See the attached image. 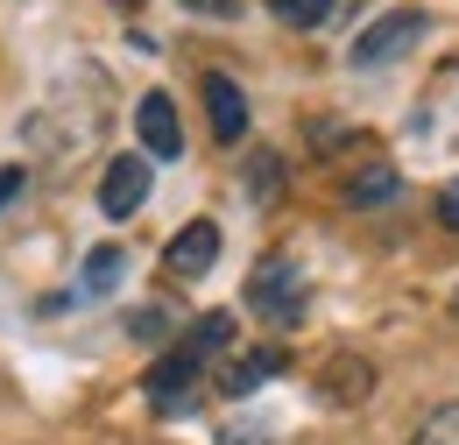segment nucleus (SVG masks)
I'll use <instances>...</instances> for the list:
<instances>
[{
    "mask_svg": "<svg viewBox=\"0 0 459 445\" xmlns=\"http://www.w3.org/2000/svg\"><path fill=\"white\" fill-rule=\"evenodd\" d=\"M247 304H255V318H269V326H297V318H304V276L290 269L283 255H269V262L247 276Z\"/></svg>",
    "mask_w": 459,
    "mask_h": 445,
    "instance_id": "obj_1",
    "label": "nucleus"
},
{
    "mask_svg": "<svg viewBox=\"0 0 459 445\" xmlns=\"http://www.w3.org/2000/svg\"><path fill=\"white\" fill-rule=\"evenodd\" d=\"M417 43H424V14H417V7H396V14H382V22H368V29L353 36V71L396 64V57L417 50Z\"/></svg>",
    "mask_w": 459,
    "mask_h": 445,
    "instance_id": "obj_2",
    "label": "nucleus"
},
{
    "mask_svg": "<svg viewBox=\"0 0 459 445\" xmlns=\"http://www.w3.org/2000/svg\"><path fill=\"white\" fill-rule=\"evenodd\" d=\"M212 262H220V226H212V220H191L170 248H163V269H170L177 283H198Z\"/></svg>",
    "mask_w": 459,
    "mask_h": 445,
    "instance_id": "obj_3",
    "label": "nucleus"
},
{
    "mask_svg": "<svg viewBox=\"0 0 459 445\" xmlns=\"http://www.w3.org/2000/svg\"><path fill=\"white\" fill-rule=\"evenodd\" d=\"M142 198H149V163L142 156H114L107 177H100V213L127 220V213H142Z\"/></svg>",
    "mask_w": 459,
    "mask_h": 445,
    "instance_id": "obj_4",
    "label": "nucleus"
},
{
    "mask_svg": "<svg viewBox=\"0 0 459 445\" xmlns=\"http://www.w3.org/2000/svg\"><path fill=\"white\" fill-rule=\"evenodd\" d=\"M134 135H142V149H149L156 163H170L177 149H184V127H177V100L170 92H149V100L134 107Z\"/></svg>",
    "mask_w": 459,
    "mask_h": 445,
    "instance_id": "obj_5",
    "label": "nucleus"
},
{
    "mask_svg": "<svg viewBox=\"0 0 459 445\" xmlns=\"http://www.w3.org/2000/svg\"><path fill=\"white\" fill-rule=\"evenodd\" d=\"M198 368H205V353H198L191 339H184L177 353H163V361L149 368V396H156V410H177L184 396L198 389Z\"/></svg>",
    "mask_w": 459,
    "mask_h": 445,
    "instance_id": "obj_6",
    "label": "nucleus"
},
{
    "mask_svg": "<svg viewBox=\"0 0 459 445\" xmlns=\"http://www.w3.org/2000/svg\"><path fill=\"white\" fill-rule=\"evenodd\" d=\"M198 100L212 113V135H220V142H240V135H247V92L233 85L227 71H205V78H198Z\"/></svg>",
    "mask_w": 459,
    "mask_h": 445,
    "instance_id": "obj_7",
    "label": "nucleus"
},
{
    "mask_svg": "<svg viewBox=\"0 0 459 445\" xmlns=\"http://www.w3.org/2000/svg\"><path fill=\"white\" fill-rule=\"evenodd\" d=\"M276 368H283V353H276V346H262V353H240V361L227 368V382H220V389H227V396H247V389H262Z\"/></svg>",
    "mask_w": 459,
    "mask_h": 445,
    "instance_id": "obj_8",
    "label": "nucleus"
},
{
    "mask_svg": "<svg viewBox=\"0 0 459 445\" xmlns=\"http://www.w3.org/2000/svg\"><path fill=\"white\" fill-rule=\"evenodd\" d=\"M389 198H396V170L389 163H368L346 177V205H389Z\"/></svg>",
    "mask_w": 459,
    "mask_h": 445,
    "instance_id": "obj_9",
    "label": "nucleus"
},
{
    "mask_svg": "<svg viewBox=\"0 0 459 445\" xmlns=\"http://www.w3.org/2000/svg\"><path fill=\"white\" fill-rule=\"evenodd\" d=\"M325 389H333V403H360V396H375V368L368 361H333Z\"/></svg>",
    "mask_w": 459,
    "mask_h": 445,
    "instance_id": "obj_10",
    "label": "nucleus"
},
{
    "mask_svg": "<svg viewBox=\"0 0 459 445\" xmlns=\"http://www.w3.org/2000/svg\"><path fill=\"white\" fill-rule=\"evenodd\" d=\"M410 445H459V403H438V410L410 432Z\"/></svg>",
    "mask_w": 459,
    "mask_h": 445,
    "instance_id": "obj_11",
    "label": "nucleus"
},
{
    "mask_svg": "<svg viewBox=\"0 0 459 445\" xmlns=\"http://www.w3.org/2000/svg\"><path fill=\"white\" fill-rule=\"evenodd\" d=\"M120 283V248H92L85 255V297H107Z\"/></svg>",
    "mask_w": 459,
    "mask_h": 445,
    "instance_id": "obj_12",
    "label": "nucleus"
},
{
    "mask_svg": "<svg viewBox=\"0 0 459 445\" xmlns=\"http://www.w3.org/2000/svg\"><path fill=\"white\" fill-rule=\"evenodd\" d=\"M191 346H198V353H205V361H212V353H227V339H233V318L227 311H205V318H198V326H191Z\"/></svg>",
    "mask_w": 459,
    "mask_h": 445,
    "instance_id": "obj_13",
    "label": "nucleus"
},
{
    "mask_svg": "<svg viewBox=\"0 0 459 445\" xmlns=\"http://www.w3.org/2000/svg\"><path fill=\"white\" fill-rule=\"evenodd\" d=\"M333 7L340 0H269V14H283L290 29H318V22H333Z\"/></svg>",
    "mask_w": 459,
    "mask_h": 445,
    "instance_id": "obj_14",
    "label": "nucleus"
},
{
    "mask_svg": "<svg viewBox=\"0 0 459 445\" xmlns=\"http://www.w3.org/2000/svg\"><path fill=\"white\" fill-rule=\"evenodd\" d=\"M276 184H283V170H276V156L262 149V156L247 163V191H255V198H276Z\"/></svg>",
    "mask_w": 459,
    "mask_h": 445,
    "instance_id": "obj_15",
    "label": "nucleus"
},
{
    "mask_svg": "<svg viewBox=\"0 0 459 445\" xmlns=\"http://www.w3.org/2000/svg\"><path fill=\"white\" fill-rule=\"evenodd\" d=\"M22 191H29V170H22V163H7V170H0V205H14Z\"/></svg>",
    "mask_w": 459,
    "mask_h": 445,
    "instance_id": "obj_16",
    "label": "nucleus"
},
{
    "mask_svg": "<svg viewBox=\"0 0 459 445\" xmlns=\"http://www.w3.org/2000/svg\"><path fill=\"white\" fill-rule=\"evenodd\" d=\"M127 333H134V339H149V346H156V339H163V311H134V318H127Z\"/></svg>",
    "mask_w": 459,
    "mask_h": 445,
    "instance_id": "obj_17",
    "label": "nucleus"
},
{
    "mask_svg": "<svg viewBox=\"0 0 459 445\" xmlns=\"http://www.w3.org/2000/svg\"><path fill=\"white\" fill-rule=\"evenodd\" d=\"M184 7H191V14H212V22H233V14H240V0H184Z\"/></svg>",
    "mask_w": 459,
    "mask_h": 445,
    "instance_id": "obj_18",
    "label": "nucleus"
},
{
    "mask_svg": "<svg viewBox=\"0 0 459 445\" xmlns=\"http://www.w3.org/2000/svg\"><path fill=\"white\" fill-rule=\"evenodd\" d=\"M438 220H446V226H453V233H459V177H453V184H446V191H438Z\"/></svg>",
    "mask_w": 459,
    "mask_h": 445,
    "instance_id": "obj_19",
    "label": "nucleus"
},
{
    "mask_svg": "<svg viewBox=\"0 0 459 445\" xmlns=\"http://www.w3.org/2000/svg\"><path fill=\"white\" fill-rule=\"evenodd\" d=\"M227 445H269L262 432H227Z\"/></svg>",
    "mask_w": 459,
    "mask_h": 445,
    "instance_id": "obj_20",
    "label": "nucleus"
},
{
    "mask_svg": "<svg viewBox=\"0 0 459 445\" xmlns=\"http://www.w3.org/2000/svg\"><path fill=\"white\" fill-rule=\"evenodd\" d=\"M114 7H142V0H114Z\"/></svg>",
    "mask_w": 459,
    "mask_h": 445,
    "instance_id": "obj_21",
    "label": "nucleus"
},
{
    "mask_svg": "<svg viewBox=\"0 0 459 445\" xmlns=\"http://www.w3.org/2000/svg\"><path fill=\"white\" fill-rule=\"evenodd\" d=\"M453 311H459V297H453Z\"/></svg>",
    "mask_w": 459,
    "mask_h": 445,
    "instance_id": "obj_22",
    "label": "nucleus"
}]
</instances>
